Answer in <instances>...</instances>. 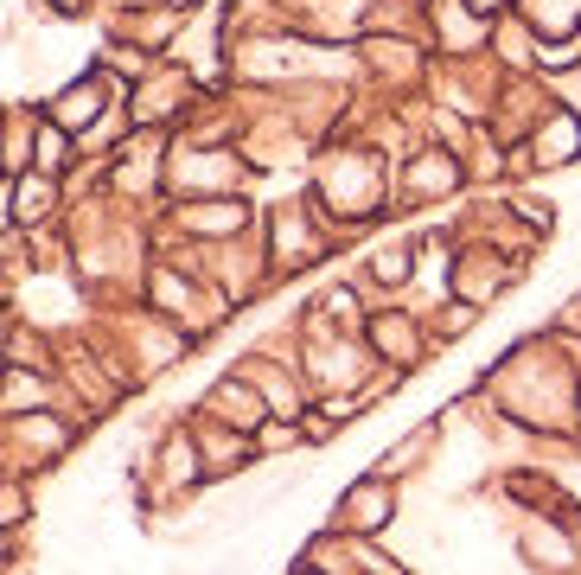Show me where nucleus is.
<instances>
[{"mask_svg": "<svg viewBox=\"0 0 581 575\" xmlns=\"http://www.w3.org/2000/svg\"><path fill=\"white\" fill-rule=\"evenodd\" d=\"M568 154H575V122L562 115V122L543 134V154H537V160H568Z\"/></svg>", "mask_w": 581, "mask_h": 575, "instance_id": "nucleus-1", "label": "nucleus"}, {"mask_svg": "<svg viewBox=\"0 0 581 575\" xmlns=\"http://www.w3.org/2000/svg\"><path fill=\"white\" fill-rule=\"evenodd\" d=\"M39 160H45V167H58V160H64V134H51V128L39 134Z\"/></svg>", "mask_w": 581, "mask_h": 575, "instance_id": "nucleus-2", "label": "nucleus"}]
</instances>
